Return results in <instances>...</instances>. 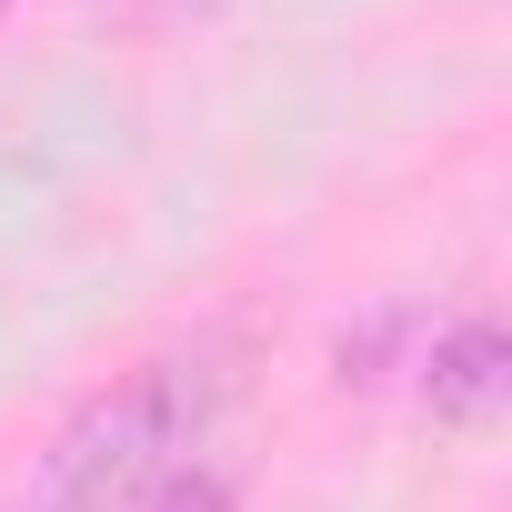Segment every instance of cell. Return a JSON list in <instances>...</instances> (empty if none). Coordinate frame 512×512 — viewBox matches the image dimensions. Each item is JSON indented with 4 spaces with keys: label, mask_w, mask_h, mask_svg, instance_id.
<instances>
[{
    "label": "cell",
    "mask_w": 512,
    "mask_h": 512,
    "mask_svg": "<svg viewBox=\"0 0 512 512\" xmlns=\"http://www.w3.org/2000/svg\"><path fill=\"white\" fill-rule=\"evenodd\" d=\"M151 512H231V482L201 472V462H191V472H161V482H151Z\"/></svg>",
    "instance_id": "3"
},
{
    "label": "cell",
    "mask_w": 512,
    "mask_h": 512,
    "mask_svg": "<svg viewBox=\"0 0 512 512\" xmlns=\"http://www.w3.org/2000/svg\"><path fill=\"white\" fill-rule=\"evenodd\" d=\"M221 392H231L221 342H191V352H161V362L121 372L111 392H91L51 432L31 512H131L161 472H181V452L201 442V422L221 412Z\"/></svg>",
    "instance_id": "1"
},
{
    "label": "cell",
    "mask_w": 512,
    "mask_h": 512,
    "mask_svg": "<svg viewBox=\"0 0 512 512\" xmlns=\"http://www.w3.org/2000/svg\"><path fill=\"white\" fill-rule=\"evenodd\" d=\"M422 412L442 422V432H492L502 422V402H512V342H502V322L492 312H472V322H452V332H432V352H422Z\"/></svg>",
    "instance_id": "2"
}]
</instances>
